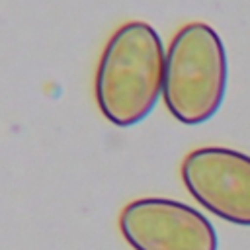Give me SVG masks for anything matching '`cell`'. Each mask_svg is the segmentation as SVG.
<instances>
[{
    "instance_id": "6da1fadb",
    "label": "cell",
    "mask_w": 250,
    "mask_h": 250,
    "mask_svg": "<svg viewBox=\"0 0 250 250\" xmlns=\"http://www.w3.org/2000/svg\"><path fill=\"white\" fill-rule=\"evenodd\" d=\"M164 45L146 21H127L107 39L96 70V102L117 125L141 123L156 107L164 80Z\"/></svg>"
},
{
    "instance_id": "7a4b0ae2",
    "label": "cell",
    "mask_w": 250,
    "mask_h": 250,
    "mask_svg": "<svg viewBox=\"0 0 250 250\" xmlns=\"http://www.w3.org/2000/svg\"><path fill=\"white\" fill-rule=\"evenodd\" d=\"M227 76V51L219 33L203 21L180 27L164 57L166 109L184 125L209 121L223 105Z\"/></svg>"
},
{
    "instance_id": "3957f363",
    "label": "cell",
    "mask_w": 250,
    "mask_h": 250,
    "mask_svg": "<svg viewBox=\"0 0 250 250\" xmlns=\"http://www.w3.org/2000/svg\"><path fill=\"white\" fill-rule=\"evenodd\" d=\"M119 230L133 250H217L211 221L195 207L166 197L129 201Z\"/></svg>"
},
{
    "instance_id": "277c9868",
    "label": "cell",
    "mask_w": 250,
    "mask_h": 250,
    "mask_svg": "<svg viewBox=\"0 0 250 250\" xmlns=\"http://www.w3.org/2000/svg\"><path fill=\"white\" fill-rule=\"evenodd\" d=\"M189 195L223 221L250 227V156L227 146H201L182 160Z\"/></svg>"
}]
</instances>
